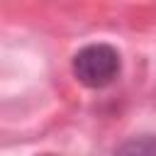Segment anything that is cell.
I'll return each mask as SVG.
<instances>
[{
    "label": "cell",
    "instance_id": "6da1fadb",
    "mask_svg": "<svg viewBox=\"0 0 156 156\" xmlns=\"http://www.w3.org/2000/svg\"><path fill=\"white\" fill-rule=\"evenodd\" d=\"M71 68L80 85L100 90L119 76L122 61H119V51L115 46L98 41V44H88V46L78 49Z\"/></svg>",
    "mask_w": 156,
    "mask_h": 156
},
{
    "label": "cell",
    "instance_id": "7a4b0ae2",
    "mask_svg": "<svg viewBox=\"0 0 156 156\" xmlns=\"http://www.w3.org/2000/svg\"><path fill=\"white\" fill-rule=\"evenodd\" d=\"M112 156H156V136H134L117 146Z\"/></svg>",
    "mask_w": 156,
    "mask_h": 156
},
{
    "label": "cell",
    "instance_id": "3957f363",
    "mask_svg": "<svg viewBox=\"0 0 156 156\" xmlns=\"http://www.w3.org/2000/svg\"><path fill=\"white\" fill-rule=\"evenodd\" d=\"M41 156H51V154H41Z\"/></svg>",
    "mask_w": 156,
    "mask_h": 156
}]
</instances>
